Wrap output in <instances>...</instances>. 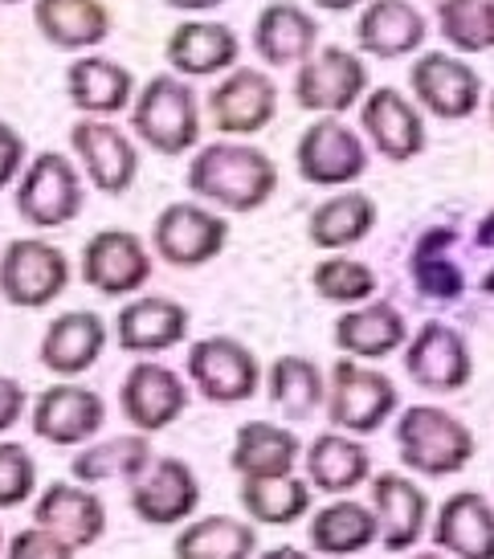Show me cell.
I'll list each match as a JSON object with an SVG mask.
<instances>
[{"label":"cell","mask_w":494,"mask_h":559,"mask_svg":"<svg viewBox=\"0 0 494 559\" xmlns=\"http://www.w3.org/2000/svg\"><path fill=\"white\" fill-rule=\"evenodd\" d=\"M152 246L160 262L180 265V270H197V265L213 262L216 253L230 246V225L209 204L176 201L155 217Z\"/></svg>","instance_id":"obj_9"},{"label":"cell","mask_w":494,"mask_h":559,"mask_svg":"<svg viewBox=\"0 0 494 559\" xmlns=\"http://www.w3.org/2000/svg\"><path fill=\"white\" fill-rule=\"evenodd\" d=\"M368 94V66L343 46L315 49L307 62L294 66V103L315 115H343Z\"/></svg>","instance_id":"obj_5"},{"label":"cell","mask_w":494,"mask_h":559,"mask_svg":"<svg viewBox=\"0 0 494 559\" xmlns=\"http://www.w3.org/2000/svg\"><path fill=\"white\" fill-rule=\"evenodd\" d=\"M372 502H376V523H380V544L385 551H409L425 531L430 498L401 474H380L372 481Z\"/></svg>","instance_id":"obj_29"},{"label":"cell","mask_w":494,"mask_h":559,"mask_svg":"<svg viewBox=\"0 0 494 559\" xmlns=\"http://www.w3.org/2000/svg\"><path fill=\"white\" fill-rule=\"evenodd\" d=\"M397 384L376 368H364L355 359H340L331 368L327 389V417L343 433H376L397 413Z\"/></svg>","instance_id":"obj_8"},{"label":"cell","mask_w":494,"mask_h":559,"mask_svg":"<svg viewBox=\"0 0 494 559\" xmlns=\"http://www.w3.org/2000/svg\"><path fill=\"white\" fill-rule=\"evenodd\" d=\"M425 37H430V25L413 0H368L355 21V46L380 62L417 53Z\"/></svg>","instance_id":"obj_19"},{"label":"cell","mask_w":494,"mask_h":559,"mask_svg":"<svg viewBox=\"0 0 494 559\" xmlns=\"http://www.w3.org/2000/svg\"><path fill=\"white\" fill-rule=\"evenodd\" d=\"M66 94L82 115L110 119L136 103V79L127 66L98 58V53H82L66 66Z\"/></svg>","instance_id":"obj_24"},{"label":"cell","mask_w":494,"mask_h":559,"mask_svg":"<svg viewBox=\"0 0 494 559\" xmlns=\"http://www.w3.org/2000/svg\"><path fill=\"white\" fill-rule=\"evenodd\" d=\"M107 347V326L91 311H66L42 335V364L58 376L91 372Z\"/></svg>","instance_id":"obj_27"},{"label":"cell","mask_w":494,"mask_h":559,"mask_svg":"<svg viewBox=\"0 0 494 559\" xmlns=\"http://www.w3.org/2000/svg\"><path fill=\"white\" fill-rule=\"evenodd\" d=\"M197 502H201L197 474L180 457H155L152 466L131 481V507L152 527L185 523L188 514L197 511Z\"/></svg>","instance_id":"obj_20"},{"label":"cell","mask_w":494,"mask_h":559,"mask_svg":"<svg viewBox=\"0 0 494 559\" xmlns=\"http://www.w3.org/2000/svg\"><path fill=\"white\" fill-rule=\"evenodd\" d=\"M437 29L458 53L494 49V4L491 0H437Z\"/></svg>","instance_id":"obj_40"},{"label":"cell","mask_w":494,"mask_h":559,"mask_svg":"<svg viewBox=\"0 0 494 559\" xmlns=\"http://www.w3.org/2000/svg\"><path fill=\"white\" fill-rule=\"evenodd\" d=\"M294 168L315 188H348L368 171V147L340 115H319V123L298 135Z\"/></svg>","instance_id":"obj_7"},{"label":"cell","mask_w":494,"mask_h":559,"mask_svg":"<svg viewBox=\"0 0 494 559\" xmlns=\"http://www.w3.org/2000/svg\"><path fill=\"white\" fill-rule=\"evenodd\" d=\"M319 49V21L294 4V0H270L254 16V53L262 66H303Z\"/></svg>","instance_id":"obj_22"},{"label":"cell","mask_w":494,"mask_h":559,"mask_svg":"<svg viewBox=\"0 0 494 559\" xmlns=\"http://www.w3.org/2000/svg\"><path fill=\"white\" fill-rule=\"evenodd\" d=\"M258 547V531L249 523L213 514L201 523H188L176 539V559H249Z\"/></svg>","instance_id":"obj_37"},{"label":"cell","mask_w":494,"mask_h":559,"mask_svg":"<svg viewBox=\"0 0 494 559\" xmlns=\"http://www.w3.org/2000/svg\"><path fill=\"white\" fill-rule=\"evenodd\" d=\"M482 290H491V295H494V270L486 274V278H482Z\"/></svg>","instance_id":"obj_50"},{"label":"cell","mask_w":494,"mask_h":559,"mask_svg":"<svg viewBox=\"0 0 494 559\" xmlns=\"http://www.w3.org/2000/svg\"><path fill=\"white\" fill-rule=\"evenodd\" d=\"M21 171H25V140H21V131H13L0 119V192L13 185Z\"/></svg>","instance_id":"obj_44"},{"label":"cell","mask_w":494,"mask_h":559,"mask_svg":"<svg viewBox=\"0 0 494 559\" xmlns=\"http://www.w3.org/2000/svg\"><path fill=\"white\" fill-rule=\"evenodd\" d=\"M168 66L180 79H209V74H230L242 58V41L230 25L221 21H185L176 25L164 46Z\"/></svg>","instance_id":"obj_23"},{"label":"cell","mask_w":494,"mask_h":559,"mask_svg":"<svg viewBox=\"0 0 494 559\" xmlns=\"http://www.w3.org/2000/svg\"><path fill=\"white\" fill-rule=\"evenodd\" d=\"M21 417H25V389L13 376H0V433H9Z\"/></svg>","instance_id":"obj_45"},{"label":"cell","mask_w":494,"mask_h":559,"mask_svg":"<svg viewBox=\"0 0 494 559\" xmlns=\"http://www.w3.org/2000/svg\"><path fill=\"white\" fill-rule=\"evenodd\" d=\"M86 204L82 192V176L66 156L58 152H42L33 156V164L21 171L16 185V213L25 217L33 229H62L70 221H78Z\"/></svg>","instance_id":"obj_4"},{"label":"cell","mask_w":494,"mask_h":559,"mask_svg":"<svg viewBox=\"0 0 494 559\" xmlns=\"http://www.w3.org/2000/svg\"><path fill=\"white\" fill-rule=\"evenodd\" d=\"M33 523L54 531L70 547H91L107 527V511H103V498L91 490H78L70 481H54L46 495L37 498Z\"/></svg>","instance_id":"obj_26"},{"label":"cell","mask_w":494,"mask_h":559,"mask_svg":"<svg viewBox=\"0 0 494 559\" xmlns=\"http://www.w3.org/2000/svg\"><path fill=\"white\" fill-rule=\"evenodd\" d=\"M70 147H74L86 180L103 197H124L127 188L136 185V176H140V152H136V143L127 140L124 127H115L110 119L82 115L70 127Z\"/></svg>","instance_id":"obj_11"},{"label":"cell","mask_w":494,"mask_h":559,"mask_svg":"<svg viewBox=\"0 0 494 559\" xmlns=\"http://www.w3.org/2000/svg\"><path fill=\"white\" fill-rule=\"evenodd\" d=\"M319 9H327V13H352V9H360V4H368V0H315Z\"/></svg>","instance_id":"obj_47"},{"label":"cell","mask_w":494,"mask_h":559,"mask_svg":"<svg viewBox=\"0 0 494 559\" xmlns=\"http://www.w3.org/2000/svg\"><path fill=\"white\" fill-rule=\"evenodd\" d=\"M307 474L324 495H348L360 481H368V450L348 433H319L307 450Z\"/></svg>","instance_id":"obj_32"},{"label":"cell","mask_w":494,"mask_h":559,"mask_svg":"<svg viewBox=\"0 0 494 559\" xmlns=\"http://www.w3.org/2000/svg\"><path fill=\"white\" fill-rule=\"evenodd\" d=\"M298 450L303 445L291 429L270 425V420H249L233 437L230 462L242 478H286V474H294Z\"/></svg>","instance_id":"obj_31"},{"label":"cell","mask_w":494,"mask_h":559,"mask_svg":"<svg viewBox=\"0 0 494 559\" xmlns=\"http://www.w3.org/2000/svg\"><path fill=\"white\" fill-rule=\"evenodd\" d=\"M479 246L482 249H494V209L479 221Z\"/></svg>","instance_id":"obj_48"},{"label":"cell","mask_w":494,"mask_h":559,"mask_svg":"<svg viewBox=\"0 0 494 559\" xmlns=\"http://www.w3.org/2000/svg\"><path fill=\"white\" fill-rule=\"evenodd\" d=\"M119 404H124V417L131 420L140 433H160V429H168L172 420L185 417L188 384L172 372V368H164V364L140 359V364H131V372L124 376Z\"/></svg>","instance_id":"obj_16"},{"label":"cell","mask_w":494,"mask_h":559,"mask_svg":"<svg viewBox=\"0 0 494 559\" xmlns=\"http://www.w3.org/2000/svg\"><path fill=\"white\" fill-rule=\"evenodd\" d=\"M242 507L249 511L254 523H270V527H286L294 519L310 511V486L303 478H246L242 486Z\"/></svg>","instance_id":"obj_39"},{"label":"cell","mask_w":494,"mask_h":559,"mask_svg":"<svg viewBox=\"0 0 494 559\" xmlns=\"http://www.w3.org/2000/svg\"><path fill=\"white\" fill-rule=\"evenodd\" d=\"M413 559H442V556H413Z\"/></svg>","instance_id":"obj_51"},{"label":"cell","mask_w":494,"mask_h":559,"mask_svg":"<svg viewBox=\"0 0 494 559\" xmlns=\"http://www.w3.org/2000/svg\"><path fill=\"white\" fill-rule=\"evenodd\" d=\"M33 25L49 46L86 53L110 37V9L103 0H33Z\"/></svg>","instance_id":"obj_25"},{"label":"cell","mask_w":494,"mask_h":559,"mask_svg":"<svg viewBox=\"0 0 494 559\" xmlns=\"http://www.w3.org/2000/svg\"><path fill=\"white\" fill-rule=\"evenodd\" d=\"M82 278L107 298L140 295L152 282V253L143 246V237L127 229H98L82 246Z\"/></svg>","instance_id":"obj_14"},{"label":"cell","mask_w":494,"mask_h":559,"mask_svg":"<svg viewBox=\"0 0 494 559\" xmlns=\"http://www.w3.org/2000/svg\"><path fill=\"white\" fill-rule=\"evenodd\" d=\"M409 86L417 107L430 115L446 119V123H462L482 107V79L470 62H462L458 53H421L417 62L409 66Z\"/></svg>","instance_id":"obj_12"},{"label":"cell","mask_w":494,"mask_h":559,"mask_svg":"<svg viewBox=\"0 0 494 559\" xmlns=\"http://www.w3.org/2000/svg\"><path fill=\"white\" fill-rule=\"evenodd\" d=\"M404 340H409V326L392 302H360L336 323V347L352 359L392 356L397 347H404Z\"/></svg>","instance_id":"obj_30"},{"label":"cell","mask_w":494,"mask_h":559,"mask_svg":"<svg viewBox=\"0 0 494 559\" xmlns=\"http://www.w3.org/2000/svg\"><path fill=\"white\" fill-rule=\"evenodd\" d=\"M397 445H401L404 466L430 474V478L458 474L474 457V433L437 404L404 408L397 420Z\"/></svg>","instance_id":"obj_3"},{"label":"cell","mask_w":494,"mask_h":559,"mask_svg":"<svg viewBox=\"0 0 494 559\" xmlns=\"http://www.w3.org/2000/svg\"><path fill=\"white\" fill-rule=\"evenodd\" d=\"M209 115H213L216 131L230 135V140L258 135L279 115V86L266 70L233 66L209 94Z\"/></svg>","instance_id":"obj_13"},{"label":"cell","mask_w":494,"mask_h":559,"mask_svg":"<svg viewBox=\"0 0 494 559\" xmlns=\"http://www.w3.org/2000/svg\"><path fill=\"white\" fill-rule=\"evenodd\" d=\"M188 380L213 404H242L262 384V368L242 340L209 335L188 347Z\"/></svg>","instance_id":"obj_10"},{"label":"cell","mask_w":494,"mask_h":559,"mask_svg":"<svg viewBox=\"0 0 494 559\" xmlns=\"http://www.w3.org/2000/svg\"><path fill=\"white\" fill-rule=\"evenodd\" d=\"M433 539L458 559H494V507L474 490L446 498V507L437 511Z\"/></svg>","instance_id":"obj_28"},{"label":"cell","mask_w":494,"mask_h":559,"mask_svg":"<svg viewBox=\"0 0 494 559\" xmlns=\"http://www.w3.org/2000/svg\"><path fill=\"white\" fill-rule=\"evenodd\" d=\"M360 127L372 140V147L392 164H409L425 152V119L413 98H404L392 86L364 94L360 103Z\"/></svg>","instance_id":"obj_17"},{"label":"cell","mask_w":494,"mask_h":559,"mask_svg":"<svg viewBox=\"0 0 494 559\" xmlns=\"http://www.w3.org/2000/svg\"><path fill=\"white\" fill-rule=\"evenodd\" d=\"M376 229V201L368 192H340V197H327L315 213H310V241L319 249H348L355 241Z\"/></svg>","instance_id":"obj_33"},{"label":"cell","mask_w":494,"mask_h":559,"mask_svg":"<svg viewBox=\"0 0 494 559\" xmlns=\"http://www.w3.org/2000/svg\"><path fill=\"white\" fill-rule=\"evenodd\" d=\"M131 131L160 156H185L201 140V107L180 74H155L131 103Z\"/></svg>","instance_id":"obj_2"},{"label":"cell","mask_w":494,"mask_h":559,"mask_svg":"<svg viewBox=\"0 0 494 559\" xmlns=\"http://www.w3.org/2000/svg\"><path fill=\"white\" fill-rule=\"evenodd\" d=\"M262 559H310V556H303L298 547H274V551H266Z\"/></svg>","instance_id":"obj_49"},{"label":"cell","mask_w":494,"mask_h":559,"mask_svg":"<svg viewBox=\"0 0 494 559\" xmlns=\"http://www.w3.org/2000/svg\"><path fill=\"white\" fill-rule=\"evenodd\" d=\"M491 4H494V0H491Z\"/></svg>","instance_id":"obj_54"},{"label":"cell","mask_w":494,"mask_h":559,"mask_svg":"<svg viewBox=\"0 0 494 559\" xmlns=\"http://www.w3.org/2000/svg\"><path fill=\"white\" fill-rule=\"evenodd\" d=\"M155 462L152 441L148 433H124L110 437V441H98L91 450H82L74 457V478L78 481H136L143 469Z\"/></svg>","instance_id":"obj_34"},{"label":"cell","mask_w":494,"mask_h":559,"mask_svg":"<svg viewBox=\"0 0 494 559\" xmlns=\"http://www.w3.org/2000/svg\"><path fill=\"white\" fill-rule=\"evenodd\" d=\"M9 559H74V547L58 539L54 531L46 527H30L13 535V544H9Z\"/></svg>","instance_id":"obj_43"},{"label":"cell","mask_w":494,"mask_h":559,"mask_svg":"<svg viewBox=\"0 0 494 559\" xmlns=\"http://www.w3.org/2000/svg\"><path fill=\"white\" fill-rule=\"evenodd\" d=\"M168 9H180V13H209L216 4H225V0H164Z\"/></svg>","instance_id":"obj_46"},{"label":"cell","mask_w":494,"mask_h":559,"mask_svg":"<svg viewBox=\"0 0 494 559\" xmlns=\"http://www.w3.org/2000/svg\"><path fill=\"white\" fill-rule=\"evenodd\" d=\"M0 4H21V0H0Z\"/></svg>","instance_id":"obj_52"},{"label":"cell","mask_w":494,"mask_h":559,"mask_svg":"<svg viewBox=\"0 0 494 559\" xmlns=\"http://www.w3.org/2000/svg\"><path fill=\"white\" fill-rule=\"evenodd\" d=\"M404 372L425 392H462L474 376V359H470L462 331L437 319L425 323L404 347Z\"/></svg>","instance_id":"obj_15"},{"label":"cell","mask_w":494,"mask_h":559,"mask_svg":"<svg viewBox=\"0 0 494 559\" xmlns=\"http://www.w3.org/2000/svg\"><path fill=\"white\" fill-rule=\"evenodd\" d=\"M310 282H315V290H319L327 302H348V307H360V302H368V298L376 295V274H372V265L340 258V253L315 265Z\"/></svg>","instance_id":"obj_41"},{"label":"cell","mask_w":494,"mask_h":559,"mask_svg":"<svg viewBox=\"0 0 494 559\" xmlns=\"http://www.w3.org/2000/svg\"><path fill=\"white\" fill-rule=\"evenodd\" d=\"M380 539V523L360 502H331L310 523V544L319 556H355Z\"/></svg>","instance_id":"obj_35"},{"label":"cell","mask_w":494,"mask_h":559,"mask_svg":"<svg viewBox=\"0 0 494 559\" xmlns=\"http://www.w3.org/2000/svg\"><path fill=\"white\" fill-rule=\"evenodd\" d=\"M454 229H430L413 246V262H409V274L417 282V290L425 298H437V302H454V298L466 290V274L462 265L449 258L454 249Z\"/></svg>","instance_id":"obj_36"},{"label":"cell","mask_w":494,"mask_h":559,"mask_svg":"<svg viewBox=\"0 0 494 559\" xmlns=\"http://www.w3.org/2000/svg\"><path fill=\"white\" fill-rule=\"evenodd\" d=\"M107 420L103 396L82 384H54L33 401V433L49 445H82Z\"/></svg>","instance_id":"obj_18"},{"label":"cell","mask_w":494,"mask_h":559,"mask_svg":"<svg viewBox=\"0 0 494 559\" xmlns=\"http://www.w3.org/2000/svg\"><path fill=\"white\" fill-rule=\"evenodd\" d=\"M188 335V307L164 295L131 298L115 319V340L131 356H155L172 352Z\"/></svg>","instance_id":"obj_21"},{"label":"cell","mask_w":494,"mask_h":559,"mask_svg":"<svg viewBox=\"0 0 494 559\" xmlns=\"http://www.w3.org/2000/svg\"><path fill=\"white\" fill-rule=\"evenodd\" d=\"M491 123H494V98H491Z\"/></svg>","instance_id":"obj_53"},{"label":"cell","mask_w":494,"mask_h":559,"mask_svg":"<svg viewBox=\"0 0 494 559\" xmlns=\"http://www.w3.org/2000/svg\"><path fill=\"white\" fill-rule=\"evenodd\" d=\"M70 282V262L46 237H16L0 253V295L13 307H49Z\"/></svg>","instance_id":"obj_6"},{"label":"cell","mask_w":494,"mask_h":559,"mask_svg":"<svg viewBox=\"0 0 494 559\" xmlns=\"http://www.w3.org/2000/svg\"><path fill=\"white\" fill-rule=\"evenodd\" d=\"M270 401L286 413V420H307L327 401V384L319 364L307 356L274 359V368H270Z\"/></svg>","instance_id":"obj_38"},{"label":"cell","mask_w":494,"mask_h":559,"mask_svg":"<svg viewBox=\"0 0 494 559\" xmlns=\"http://www.w3.org/2000/svg\"><path fill=\"white\" fill-rule=\"evenodd\" d=\"M33 481H37V466L25 453V445H13L4 441L0 445V507H21L25 498L33 495Z\"/></svg>","instance_id":"obj_42"},{"label":"cell","mask_w":494,"mask_h":559,"mask_svg":"<svg viewBox=\"0 0 494 559\" xmlns=\"http://www.w3.org/2000/svg\"><path fill=\"white\" fill-rule=\"evenodd\" d=\"M188 192L221 213H254L279 188V164L262 147L242 140H221L188 159Z\"/></svg>","instance_id":"obj_1"}]
</instances>
